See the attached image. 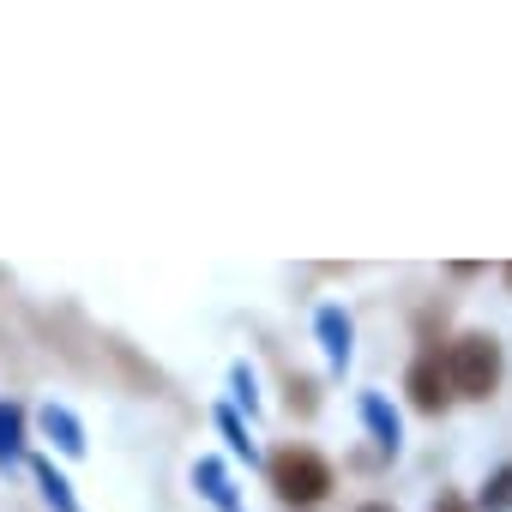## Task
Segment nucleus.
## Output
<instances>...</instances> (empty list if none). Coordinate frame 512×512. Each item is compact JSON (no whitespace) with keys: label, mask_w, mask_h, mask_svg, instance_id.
Segmentation results:
<instances>
[{"label":"nucleus","mask_w":512,"mask_h":512,"mask_svg":"<svg viewBox=\"0 0 512 512\" xmlns=\"http://www.w3.org/2000/svg\"><path fill=\"white\" fill-rule=\"evenodd\" d=\"M272 488L284 506H320L332 494V464L314 446H284L272 458Z\"/></svg>","instance_id":"f257e3e1"},{"label":"nucleus","mask_w":512,"mask_h":512,"mask_svg":"<svg viewBox=\"0 0 512 512\" xmlns=\"http://www.w3.org/2000/svg\"><path fill=\"white\" fill-rule=\"evenodd\" d=\"M446 386L452 392H464V398H488L494 386H500V344L494 338H482V332H470V338H458L452 350H446Z\"/></svg>","instance_id":"f03ea898"},{"label":"nucleus","mask_w":512,"mask_h":512,"mask_svg":"<svg viewBox=\"0 0 512 512\" xmlns=\"http://www.w3.org/2000/svg\"><path fill=\"white\" fill-rule=\"evenodd\" d=\"M410 398H416V410H446V398H452V386H446V368H440V356H422L416 368H410Z\"/></svg>","instance_id":"7ed1b4c3"},{"label":"nucleus","mask_w":512,"mask_h":512,"mask_svg":"<svg viewBox=\"0 0 512 512\" xmlns=\"http://www.w3.org/2000/svg\"><path fill=\"white\" fill-rule=\"evenodd\" d=\"M320 338H326V356H332V368H344L350 362V314L344 308H320Z\"/></svg>","instance_id":"20e7f679"},{"label":"nucleus","mask_w":512,"mask_h":512,"mask_svg":"<svg viewBox=\"0 0 512 512\" xmlns=\"http://www.w3.org/2000/svg\"><path fill=\"white\" fill-rule=\"evenodd\" d=\"M43 434H49L61 452H73V458L85 452V428H79V416H73V410H61V404H49V410H43Z\"/></svg>","instance_id":"39448f33"},{"label":"nucleus","mask_w":512,"mask_h":512,"mask_svg":"<svg viewBox=\"0 0 512 512\" xmlns=\"http://www.w3.org/2000/svg\"><path fill=\"white\" fill-rule=\"evenodd\" d=\"M193 482L205 488V500H211L217 512H241V506H235V488H229V476H223V464H211V458H199V470H193Z\"/></svg>","instance_id":"423d86ee"},{"label":"nucleus","mask_w":512,"mask_h":512,"mask_svg":"<svg viewBox=\"0 0 512 512\" xmlns=\"http://www.w3.org/2000/svg\"><path fill=\"white\" fill-rule=\"evenodd\" d=\"M19 452H25V410L0 404V464H19Z\"/></svg>","instance_id":"0eeeda50"},{"label":"nucleus","mask_w":512,"mask_h":512,"mask_svg":"<svg viewBox=\"0 0 512 512\" xmlns=\"http://www.w3.org/2000/svg\"><path fill=\"white\" fill-rule=\"evenodd\" d=\"M362 422L374 428V440H380L386 452H398V416L386 410V398H362Z\"/></svg>","instance_id":"6e6552de"},{"label":"nucleus","mask_w":512,"mask_h":512,"mask_svg":"<svg viewBox=\"0 0 512 512\" xmlns=\"http://www.w3.org/2000/svg\"><path fill=\"white\" fill-rule=\"evenodd\" d=\"M37 482H43V494H49V506H55V512H79V500H73V482H67L55 464H37Z\"/></svg>","instance_id":"1a4fd4ad"},{"label":"nucleus","mask_w":512,"mask_h":512,"mask_svg":"<svg viewBox=\"0 0 512 512\" xmlns=\"http://www.w3.org/2000/svg\"><path fill=\"white\" fill-rule=\"evenodd\" d=\"M482 506H488V512H506V506H512V464L488 476V488H482Z\"/></svg>","instance_id":"9d476101"},{"label":"nucleus","mask_w":512,"mask_h":512,"mask_svg":"<svg viewBox=\"0 0 512 512\" xmlns=\"http://www.w3.org/2000/svg\"><path fill=\"white\" fill-rule=\"evenodd\" d=\"M229 380H235V398H241L247 410H260V392H253V374H247V368H235Z\"/></svg>","instance_id":"9b49d317"},{"label":"nucleus","mask_w":512,"mask_h":512,"mask_svg":"<svg viewBox=\"0 0 512 512\" xmlns=\"http://www.w3.org/2000/svg\"><path fill=\"white\" fill-rule=\"evenodd\" d=\"M223 434H229V440H235V452H247V458H253V440H247V434H241V422H235V416H223Z\"/></svg>","instance_id":"f8f14e48"},{"label":"nucleus","mask_w":512,"mask_h":512,"mask_svg":"<svg viewBox=\"0 0 512 512\" xmlns=\"http://www.w3.org/2000/svg\"><path fill=\"white\" fill-rule=\"evenodd\" d=\"M434 512H470V506H464L458 494H440V500H434Z\"/></svg>","instance_id":"ddd939ff"},{"label":"nucleus","mask_w":512,"mask_h":512,"mask_svg":"<svg viewBox=\"0 0 512 512\" xmlns=\"http://www.w3.org/2000/svg\"><path fill=\"white\" fill-rule=\"evenodd\" d=\"M362 512H392V506H362Z\"/></svg>","instance_id":"4468645a"},{"label":"nucleus","mask_w":512,"mask_h":512,"mask_svg":"<svg viewBox=\"0 0 512 512\" xmlns=\"http://www.w3.org/2000/svg\"><path fill=\"white\" fill-rule=\"evenodd\" d=\"M506 284H512V266H506Z\"/></svg>","instance_id":"2eb2a0df"}]
</instances>
